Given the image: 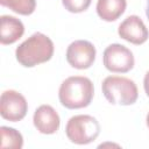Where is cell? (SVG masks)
<instances>
[{
	"instance_id": "obj_1",
	"label": "cell",
	"mask_w": 149,
	"mask_h": 149,
	"mask_svg": "<svg viewBox=\"0 0 149 149\" xmlns=\"http://www.w3.org/2000/svg\"><path fill=\"white\" fill-rule=\"evenodd\" d=\"M94 94L91 79L84 76H72L66 78L59 86L58 98L61 104L69 109L87 107Z\"/></svg>"
},
{
	"instance_id": "obj_13",
	"label": "cell",
	"mask_w": 149,
	"mask_h": 149,
	"mask_svg": "<svg viewBox=\"0 0 149 149\" xmlns=\"http://www.w3.org/2000/svg\"><path fill=\"white\" fill-rule=\"evenodd\" d=\"M0 3L20 15H30L36 8V0H0Z\"/></svg>"
},
{
	"instance_id": "obj_7",
	"label": "cell",
	"mask_w": 149,
	"mask_h": 149,
	"mask_svg": "<svg viewBox=\"0 0 149 149\" xmlns=\"http://www.w3.org/2000/svg\"><path fill=\"white\" fill-rule=\"evenodd\" d=\"M95 48L94 45L85 40H77L70 43L66 49V61L68 63L78 70L88 69L95 59Z\"/></svg>"
},
{
	"instance_id": "obj_6",
	"label": "cell",
	"mask_w": 149,
	"mask_h": 149,
	"mask_svg": "<svg viewBox=\"0 0 149 149\" xmlns=\"http://www.w3.org/2000/svg\"><path fill=\"white\" fill-rule=\"evenodd\" d=\"M28 111L26 98L14 90H7L0 98V115L8 121L16 122L22 120Z\"/></svg>"
},
{
	"instance_id": "obj_2",
	"label": "cell",
	"mask_w": 149,
	"mask_h": 149,
	"mask_svg": "<svg viewBox=\"0 0 149 149\" xmlns=\"http://www.w3.org/2000/svg\"><path fill=\"white\" fill-rule=\"evenodd\" d=\"M54 55L52 41L42 33H34L15 50L17 62L26 68H33L51 59Z\"/></svg>"
},
{
	"instance_id": "obj_12",
	"label": "cell",
	"mask_w": 149,
	"mask_h": 149,
	"mask_svg": "<svg viewBox=\"0 0 149 149\" xmlns=\"http://www.w3.org/2000/svg\"><path fill=\"white\" fill-rule=\"evenodd\" d=\"M1 133V148H9V149H21L23 146V137L21 133H19L16 129L1 126L0 128Z\"/></svg>"
},
{
	"instance_id": "obj_9",
	"label": "cell",
	"mask_w": 149,
	"mask_h": 149,
	"mask_svg": "<svg viewBox=\"0 0 149 149\" xmlns=\"http://www.w3.org/2000/svg\"><path fill=\"white\" fill-rule=\"evenodd\" d=\"M34 126L41 134H54L58 130L61 119L58 113L50 105H41L33 116Z\"/></svg>"
},
{
	"instance_id": "obj_11",
	"label": "cell",
	"mask_w": 149,
	"mask_h": 149,
	"mask_svg": "<svg viewBox=\"0 0 149 149\" xmlns=\"http://www.w3.org/2000/svg\"><path fill=\"white\" fill-rule=\"evenodd\" d=\"M126 0H98L97 14L100 19L107 22L115 21L126 10Z\"/></svg>"
},
{
	"instance_id": "obj_8",
	"label": "cell",
	"mask_w": 149,
	"mask_h": 149,
	"mask_svg": "<svg viewBox=\"0 0 149 149\" xmlns=\"http://www.w3.org/2000/svg\"><path fill=\"white\" fill-rule=\"evenodd\" d=\"M118 33L121 38L136 45L143 44L149 37V31L146 24L137 15L127 16L120 23Z\"/></svg>"
},
{
	"instance_id": "obj_16",
	"label": "cell",
	"mask_w": 149,
	"mask_h": 149,
	"mask_svg": "<svg viewBox=\"0 0 149 149\" xmlns=\"http://www.w3.org/2000/svg\"><path fill=\"white\" fill-rule=\"evenodd\" d=\"M146 15H147V17H148V20H149V0L147 1V8H146Z\"/></svg>"
},
{
	"instance_id": "obj_10",
	"label": "cell",
	"mask_w": 149,
	"mask_h": 149,
	"mask_svg": "<svg viewBox=\"0 0 149 149\" xmlns=\"http://www.w3.org/2000/svg\"><path fill=\"white\" fill-rule=\"evenodd\" d=\"M0 19H1L0 43L2 45L13 44L19 38L22 37L24 33V26L19 19L10 15H2Z\"/></svg>"
},
{
	"instance_id": "obj_3",
	"label": "cell",
	"mask_w": 149,
	"mask_h": 149,
	"mask_svg": "<svg viewBox=\"0 0 149 149\" xmlns=\"http://www.w3.org/2000/svg\"><path fill=\"white\" fill-rule=\"evenodd\" d=\"M101 90L106 100L112 105H133L139 97L136 84L132 79L120 76L106 77L101 84Z\"/></svg>"
},
{
	"instance_id": "obj_17",
	"label": "cell",
	"mask_w": 149,
	"mask_h": 149,
	"mask_svg": "<svg viewBox=\"0 0 149 149\" xmlns=\"http://www.w3.org/2000/svg\"><path fill=\"white\" fill-rule=\"evenodd\" d=\"M146 122H147V127L149 128V113L147 114V119H146Z\"/></svg>"
},
{
	"instance_id": "obj_4",
	"label": "cell",
	"mask_w": 149,
	"mask_h": 149,
	"mask_svg": "<svg viewBox=\"0 0 149 149\" xmlns=\"http://www.w3.org/2000/svg\"><path fill=\"white\" fill-rule=\"evenodd\" d=\"M65 134L72 143L88 144L99 136L100 125L98 120L91 115H74L69 119L65 127Z\"/></svg>"
},
{
	"instance_id": "obj_5",
	"label": "cell",
	"mask_w": 149,
	"mask_h": 149,
	"mask_svg": "<svg viewBox=\"0 0 149 149\" xmlns=\"http://www.w3.org/2000/svg\"><path fill=\"white\" fill-rule=\"evenodd\" d=\"M102 62L108 71L115 73H126L130 71L135 64L133 52L119 43H113L105 49Z\"/></svg>"
},
{
	"instance_id": "obj_15",
	"label": "cell",
	"mask_w": 149,
	"mask_h": 149,
	"mask_svg": "<svg viewBox=\"0 0 149 149\" xmlns=\"http://www.w3.org/2000/svg\"><path fill=\"white\" fill-rule=\"evenodd\" d=\"M143 86H144V91H146V94L149 97V71L146 73L144 76V79H143Z\"/></svg>"
},
{
	"instance_id": "obj_14",
	"label": "cell",
	"mask_w": 149,
	"mask_h": 149,
	"mask_svg": "<svg viewBox=\"0 0 149 149\" xmlns=\"http://www.w3.org/2000/svg\"><path fill=\"white\" fill-rule=\"evenodd\" d=\"M92 0H62L64 8L71 13H81L86 10Z\"/></svg>"
}]
</instances>
